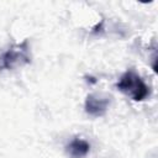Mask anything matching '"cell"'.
<instances>
[{
    "label": "cell",
    "mask_w": 158,
    "mask_h": 158,
    "mask_svg": "<svg viewBox=\"0 0 158 158\" xmlns=\"http://www.w3.org/2000/svg\"><path fill=\"white\" fill-rule=\"evenodd\" d=\"M116 88L135 101H143L149 95V88L133 70H127L116 83Z\"/></svg>",
    "instance_id": "6da1fadb"
},
{
    "label": "cell",
    "mask_w": 158,
    "mask_h": 158,
    "mask_svg": "<svg viewBox=\"0 0 158 158\" xmlns=\"http://www.w3.org/2000/svg\"><path fill=\"white\" fill-rule=\"evenodd\" d=\"M30 62H31V56H30L28 41L25 40L23 42L11 47L0 56V70L15 69L17 67L28 64Z\"/></svg>",
    "instance_id": "7a4b0ae2"
},
{
    "label": "cell",
    "mask_w": 158,
    "mask_h": 158,
    "mask_svg": "<svg viewBox=\"0 0 158 158\" xmlns=\"http://www.w3.org/2000/svg\"><path fill=\"white\" fill-rule=\"evenodd\" d=\"M109 104H110L109 98L90 94L86 96V100H85V112L94 117L102 116L107 111Z\"/></svg>",
    "instance_id": "3957f363"
},
{
    "label": "cell",
    "mask_w": 158,
    "mask_h": 158,
    "mask_svg": "<svg viewBox=\"0 0 158 158\" xmlns=\"http://www.w3.org/2000/svg\"><path fill=\"white\" fill-rule=\"evenodd\" d=\"M65 152L70 158H85L90 152V144L83 138H73L65 147Z\"/></svg>",
    "instance_id": "277c9868"
}]
</instances>
